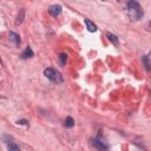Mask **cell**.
I'll return each instance as SVG.
<instances>
[{"mask_svg":"<svg viewBox=\"0 0 151 151\" xmlns=\"http://www.w3.org/2000/svg\"><path fill=\"white\" fill-rule=\"evenodd\" d=\"M127 14H129V18L133 21H137L139 19H142L143 17V9L140 7V5L137 2V1H129L127 2Z\"/></svg>","mask_w":151,"mask_h":151,"instance_id":"obj_1","label":"cell"},{"mask_svg":"<svg viewBox=\"0 0 151 151\" xmlns=\"http://www.w3.org/2000/svg\"><path fill=\"white\" fill-rule=\"evenodd\" d=\"M44 74L52 83H55V84H61L63 83V76H61V73L59 71H57L55 68H53V67L45 68L44 70Z\"/></svg>","mask_w":151,"mask_h":151,"instance_id":"obj_2","label":"cell"},{"mask_svg":"<svg viewBox=\"0 0 151 151\" xmlns=\"http://www.w3.org/2000/svg\"><path fill=\"white\" fill-rule=\"evenodd\" d=\"M92 144H93V146L97 147L99 151H107V150H109V145H107L106 140H105L100 134H98V136L92 140Z\"/></svg>","mask_w":151,"mask_h":151,"instance_id":"obj_3","label":"cell"},{"mask_svg":"<svg viewBox=\"0 0 151 151\" xmlns=\"http://www.w3.org/2000/svg\"><path fill=\"white\" fill-rule=\"evenodd\" d=\"M48 12L52 17H57L61 13V6L60 5H52V6H50Z\"/></svg>","mask_w":151,"mask_h":151,"instance_id":"obj_4","label":"cell"},{"mask_svg":"<svg viewBox=\"0 0 151 151\" xmlns=\"http://www.w3.org/2000/svg\"><path fill=\"white\" fill-rule=\"evenodd\" d=\"M85 25H86V28L90 31V32H96L97 31V26L88 19H85Z\"/></svg>","mask_w":151,"mask_h":151,"instance_id":"obj_5","label":"cell"},{"mask_svg":"<svg viewBox=\"0 0 151 151\" xmlns=\"http://www.w3.org/2000/svg\"><path fill=\"white\" fill-rule=\"evenodd\" d=\"M31 57H33V51H32L31 47H26L25 51L21 53V58L22 59H27V58H31Z\"/></svg>","mask_w":151,"mask_h":151,"instance_id":"obj_6","label":"cell"},{"mask_svg":"<svg viewBox=\"0 0 151 151\" xmlns=\"http://www.w3.org/2000/svg\"><path fill=\"white\" fill-rule=\"evenodd\" d=\"M9 38H11V40L14 41V44H15L17 46H19V44H20V38H19V35H18L17 33L9 32Z\"/></svg>","mask_w":151,"mask_h":151,"instance_id":"obj_7","label":"cell"},{"mask_svg":"<svg viewBox=\"0 0 151 151\" xmlns=\"http://www.w3.org/2000/svg\"><path fill=\"white\" fill-rule=\"evenodd\" d=\"M7 150H8V151H21L20 147H19L15 143H13V142H11V143L7 144Z\"/></svg>","mask_w":151,"mask_h":151,"instance_id":"obj_8","label":"cell"},{"mask_svg":"<svg viewBox=\"0 0 151 151\" xmlns=\"http://www.w3.org/2000/svg\"><path fill=\"white\" fill-rule=\"evenodd\" d=\"M107 38H109V40H110L112 44H114L116 46H118V38H117L114 34H112L111 32H107Z\"/></svg>","mask_w":151,"mask_h":151,"instance_id":"obj_9","label":"cell"},{"mask_svg":"<svg viewBox=\"0 0 151 151\" xmlns=\"http://www.w3.org/2000/svg\"><path fill=\"white\" fill-rule=\"evenodd\" d=\"M142 61H143V64H144L145 70L149 72V71H150V61H149V55H144V57L142 58Z\"/></svg>","mask_w":151,"mask_h":151,"instance_id":"obj_10","label":"cell"},{"mask_svg":"<svg viewBox=\"0 0 151 151\" xmlns=\"http://www.w3.org/2000/svg\"><path fill=\"white\" fill-rule=\"evenodd\" d=\"M64 125H65V127H73V125H74V120H73V118H72V117H67V118L65 119Z\"/></svg>","mask_w":151,"mask_h":151,"instance_id":"obj_11","label":"cell"},{"mask_svg":"<svg viewBox=\"0 0 151 151\" xmlns=\"http://www.w3.org/2000/svg\"><path fill=\"white\" fill-rule=\"evenodd\" d=\"M24 15H25V9L22 8V9L20 11V14H19V15H18V18H17L15 25H20V24L22 22V20H24Z\"/></svg>","mask_w":151,"mask_h":151,"instance_id":"obj_12","label":"cell"},{"mask_svg":"<svg viewBox=\"0 0 151 151\" xmlns=\"http://www.w3.org/2000/svg\"><path fill=\"white\" fill-rule=\"evenodd\" d=\"M59 60H60V64L61 65H65L66 61H67V54L66 53H60L59 54Z\"/></svg>","mask_w":151,"mask_h":151,"instance_id":"obj_13","label":"cell"},{"mask_svg":"<svg viewBox=\"0 0 151 151\" xmlns=\"http://www.w3.org/2000/svg\"><path fill=\"white\" fill-rule=\"evenodd\" d=\"M18 124H21V125H27V124H28V122H27V120H25V119H22V120H19V122H18Z\"/></svg>","mask_w":151,"mask_h":151,"instance_id":"obj_14","label":"cell"}]
</instances>
